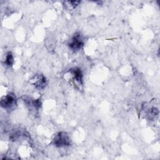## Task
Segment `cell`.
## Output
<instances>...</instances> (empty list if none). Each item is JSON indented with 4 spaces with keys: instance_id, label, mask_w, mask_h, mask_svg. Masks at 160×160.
<instances>
[{
    "instance_id": "obj_6",
    "label": "cell",
    "mask_w": 160,
    "mask_h": 160,
    "mask_svg": "<svg viewBox=\"0 0 160 160\" xmlns=\"http://www.w3.org/2000/svg\"><path fill=\"white\" fill-rule=\"evenodd\" d=\"M4 63L6 66H11L14 63V58L11 52H8L6 56V59L4 61Z\"/></svg>"
},
{
    "instance_id": "obj_3",
    "label": "cell",
    "mask_w": 160,
    "mask_h": 160,
    "mask_svg": "<svg viewBox=\"0 0 160 160\" xmlns=\"http://www.w3.org/2000/svg\"><path fill=\"white\" fill-rule=\"evenodd\" d=\"M1 106L8 110L13 109L16 106V97L12 94H9L1 98Z\"/></svg>"
},
{
    "instance_id": "obj_2",
    "label": "cell",
    "mask_w": 160,
    "mask_h": 160,
    "mask_svg": "<svg viewBox=\"0 0 160 160\" xmlns=\"http://www.w3.org/2000/svg\"><path fill=\"white\" fill-rule=\"evenodd\" d=\"M83 44L84 41L82 36L79 32L74 34V35L72 37L68 44L69 48L74 51L80 50L81 48L83 46Z\"/></svg>"
},
{
    "instance_id": "obj_4",
    "label": "cell",
    "mask_w": 160,
    "mask_h": 160,
    "mask_svg": "<svg viewBox=\"0 0 160 160\" xmlns=\"http://www.w3.org/2000/svg\"><path fill=\"white\" fill-rule=\"evenodd\" d=\"M32 84L39 89H43L46 84V78L42 75H36L31 79Z\"/></svg>"
},
{
    "instance_id": "obj_5",
    "label": "cell",
    "mask_w": 160,
    "mask_h": 160,
    "mask_svg": "<svg viewBox=\"0 0 160 160\" xmlns=\"http://www.w3.org/2000/svg\"><path fill=\"white\" fill-rule=\"evenodd\" d=\"M71 73L72 76L74 81L76 83H78L79 85L82 84V73L80 69L74 68L71 70Z\"/></svg>"
},
{
    "instance_id": "obj_1",
    "label": "cell",
    "mask_w": 160,
    "mask_h": 160,
    "mask_svg": "<svg viewBox=\"0 0 160 160\" xmlns=\"http://www.w3.org/2000/svg\"><path fill=\"white\" fill-rule=\"evenodd\" d=\"M53 143L57 147L69 146L71 144L70 137L66 132H59L55 135L53 139Z\"/></svg>"
}]
</instances>
